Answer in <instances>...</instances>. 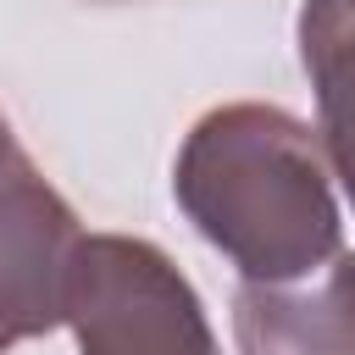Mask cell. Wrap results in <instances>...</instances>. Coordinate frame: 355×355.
<instances>
[{
  "label": "cell",
  "instance_id": "52a82bcc",
  "mask_svg": "<svg viewBox=\"0 0 355 355\" xmlns=\"http://www.w3.org/2000/svg\"><path fill=\"white\" fill-rule=\"evenodd\" d=\"M338 272H344V283H349V300H355V250H344V255H338Z\"/></svg>",
  "mask_w": 355,
  "mask_h": 355
},
{
  "label": "cell",
  "instance_id": "7a4b0ae2",
  "mask_svg": "<svg viewBox=\"0 0 355 355\" xmlns=\"http://www.w3.org/2000/svg\"><path fill=\"white\" fill-rule=\"evenodd\" d=\"M67 327L78 355H222L194 283L166 250L128 233H83Z\"/></svg>",
  "mask_w": 355,
  "mask_h": 355
},
{
  "label": "cell",
  "instance_id": "3957f363",
  "mask_svg": "<svg viewBox=\"0 0 355 355\" xmlns=\"http://www.w3.org/2000/svg\"><path fill=\"white\" fill-rule=\"evenodd\" d=\"M83 227L33 161L0 178V355L67 322Z\"/></svg>",
  "mask_w": 355,
  "mask_h": 355
},
{
  "label": "cell",
  "instance_id": "5b68a950",
  "mask_svg": "<svg viewBox=\"0 0 355 355\" xmlns=\"http://www.w3.org/2000/svg\"><path fill=\"white\" fill-rule=\"evenodd\" d=\"M300 61L316 89L327 166L355 205V0L300 6Z\"/></svg>",
  "mask_w": 355,
  "mask_h": 355
},
{
  "label": "cell",
  "instance_id": "8992f818",
  "mask_svg": "<svg viewBox=\"0 0 355 355\" xmlns=\"http://www.w3.org/2000/svg\"><path fill=\"white\" fill-rule=\"evenodd\" d=\"M28 155H22V144H17V133H11V122H6V111H0V178L6 172H17Z\"/></svg>",
  "mask_w": 355,
  "mask_h": 355
},
{
  "label": "cell",
  "instance_id": "6da1fadb",
  "mask_svg": "<svg viewBox=\"0 0 355 355\" xmlns=\"http://www.w3.org/2000/svg\"><path fill=\"white\" fill-rule=\"evenodd\" d=\"M172 194L244 283H305L344 255L322 133L283 105L239 100L205 111L178 150Z\"/></svg>",
  "mask_w": 355,
  "mask_h": 355
},
{
  "label": "cell",
  "instance_id": "277c9868",
  "mask_svg": "<svg viewBox=\"0 0 355 355\" xmlns=\"http://www.w3.org/2000/svg\"><path fill=\"white\" fill-rule=\"evenodd\" d=\"M233 338L244 355H355V300L338 261L311 288L239 283Z\"/></svg>",
  "mask_w": 355,
  "mask_h": 355
}]
</instances>
